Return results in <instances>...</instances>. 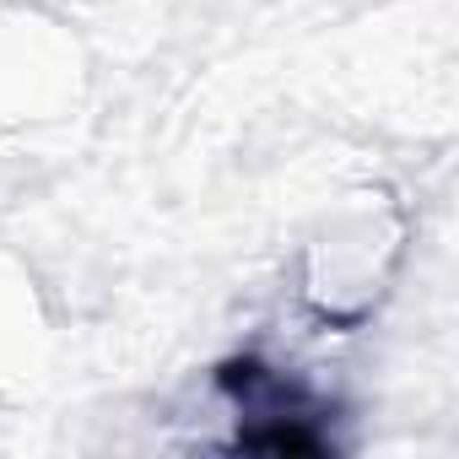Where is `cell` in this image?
Returning <instances> with one entry per match:
<instances>
[{"mask_svg": "<svg viewBox=\"0 0 459 459\" xmlns=\"http://www.w3.org/2000/svg\"><path fill=\"white\" fill-rule=\"evenodd\" d=\"M400 260L405 216L389 200H351L298 255V308L325 330H351L389 298Z\"/></svg>", "mask_w": 459, "mask_h": 459, "instance_id": "cell-1", "label": "cell"}]
</instances>
